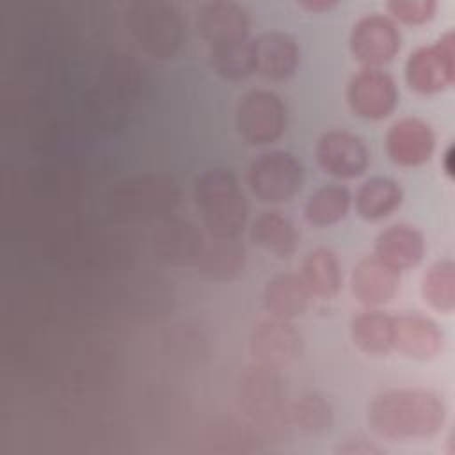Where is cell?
<instances>
[{
	"instance_id": "6da1fadb",
	"label": "cell",
	"mask_w": 455,
	"mask_h": 455,
	"mask_svg": "<svg viewBox=\"0 0 455 455\" xmlns=\"http://www.w3.org/2000/svg\"><path fill=\"white\" fill-rule=\"evenodd\" d=\"M366 419L370 428L384 439H427L443 428L446 407L441 396L428 389H391L370 402Z\"/></svg>"
},
{
	"instance_id": "7a4b0ae2",
	"label": "cell",
	"mask_w": 455,
	"mask_h": 455,
	"mask_svg": "<svg viewBox=\"0 0 455 455\" xmlns=\"http://www.w3.org/2000/svg\"><path fill=\"white\" fill-rule=\"evenodd\" d=\"M178 181L167 174H142L119 181L107 196V212L116 222L167 219L180 204Z\"/></svg>"
},
{
	"instance_id": "3957f363",
	"label": "cell",
	"mask_w": 455,
	"mask_h": 455,
	"mask_svg": "<svg viewBox=\"0 0 455 455\" xmlns=\"http://www.w3.org/2000/svg\"><path fill=\"white\" fill-rule=\"evenodd\" d=\"M194 201L212 236H238L243 229L247 201L229 169L203 171L194 181Z\"/></svg>"
},
{
	"instance_id": "277c9868",
	"label": "cell",
	"mask_w": 455,
	"mask_h": 455,
	"mask_svg": "<svg viewBox=\"0 0 455 455\" xmlns=\"http://www.w3.org/2000/svg\"><path fill=\"white\" fill-rule=\"evenodd\" d=\"M126 21L137 44L155 59H172L183 39L178 9L165 0H137L126 9Z\"/></svg>"
},
{
	"instance_id": "5b68a950",
	"label": "cell",
	"mask_w": 455,
	"mask_h": 455,
	"mask_svg": "<svg viewBox=\"0 0 455 455\" xmlns=\"http://www.w3.org/2000/svg\"><path fill=\"white\" fill-rule=\"evenodd\" d=\"M236 402L245 418L261 430L275 432L286 425L288 402L274 368L261 364L245 368L238 377Z\"/></svg>"
},
{
	"instance_id": "8992f818",
	"label": "cell",
	"mask_w": 455,
	"mask_h": 455,
	"mask_svg": "<svg viewBox=\"0 0 455 455\" xmlns=\"http://www.w3.org/2000/svg\"><path fill=\"white\" fill-rule=\"evenodd\" d=\"M302 164L288 151L272 149L254 156L247 169V183L256 199L270 204L290 201L302 187Z\"/></svg>"
},
{
	"instance_id": "52a82bcc",
	"label": "cell",
	"mask_w": 455,
	"mask_h": 455,
	"mask_svg": "<svg viewBox=\"0 0 455 455\" xmlns=\"http://www.w3.org/2000/svg\"><path fill=\"white\" fill-rule=\"evenodd\" d=\"M455 80V36L448 30L434 44L414 50L405 62V82L418 94H437Z\"/></svg>"
},
{
	"instance_id": "ba28073f",
	"label": "cell",
	"mask_w": 455,
	"mask_h": 455,
	"mask_svg": "<svg viewBox=\"0 0 455 455\" xmlns=\"http://www.w3.org/2000/svg\"><path fill=\"white\" fill-rule=\"evenodd\" d=\"M236 130L251 146L275 142L286 130V107L267 89L249 91L236 105Z\"/></svg>"
},
{
	"instance_id": "9c48e42d",
	"label": "cell",
	"mask_w": 455,
	"mask_h": 455,
	"mask_svg": "<svg viewBox=\"0 0 455 455\" xmlns=\"http://www.w3.org/2000/svg\"><path fill=\"white\" fill-rule=\"evenodd\" d=\"M302 350V334L291 320L265 316L258 320L249 336V352L256 364L279 370L293 363Z\"/></svg>"
},
{
	"instance_id": "30bf717a",
	"label": "cell",
	"mask_w": 455,
	"mask_h": 455,
	"mask_svg": "<svg viewBox=\"0 0 455 455\" xmlns=\"http://www.w3.org/2000/svg\"><path fill=\"white\" fill-rule=\"evenodd\" d=\"M350 52L364 68H375L393 60L400 50L402 36L395 21L382 14H368L357 20L350 30Z\"/></svg>"
},
{
	"instance_id": "8fae6325",
	"label": "cell",
	"mask_w": 455,
	"mask_h": 455,
	"mask_svg": "<svg viewBox=\"0 0 455 455\" xmlns=\"http://www.w3.org/2000/svg\"><path fill=\"white\" fill-rule=\"evenodd\" d=\"M347 101L350 110L370 121L387 117L398 103V89L391 75L375 68H364L355 73L347 85Z\"/></svg>"
},
{
	"instance_id": "7c38bea8",
	"label": "cell",
	"mask_w": 455,
	"mask_h": 455,
	"mask_svg": "<svg viewBox=\"0 0 455 455\" xmlns=\"http://www.w3.org/2000/svg\"><path fill=\"white\" fill-rule=\"evenodd\" d=\"M204 243L206 238L201 229L187 219H162L151 233V247L156 258L178 268H196Z\"/></svg>"
},
{
	"instance_id": "4fadbf2b",
	"label": "cell",
	"mask_w": 455,
	"mask_h": 455,
	"mask_svg": "<svg viewBox=\"0 0 455 455\" xmlns=\"http://www.w3.org/2000/svg\"><path fill=\"white\" fill-rule=\"evenodd\" d=\"M316 160L331 176L357 178L366 171L370 153L357 135L347 130H331L316 142Z\"/></svg>"
},
{
	"instance_id": "5bb4252c",
	"label": "cell",
	"mask_w": 455,
	"mask_h": 455,
	"mask_svg": "<svg viewBox=\"0 0 455 455\" xmlns=\"http://www.w3.org/2000/svg\"><path fill=\"white\" fill-rule=\"evenodd\" d=\"M249 14L245 7L229 0L201 4L196 11V30L208 46L247 39Z\"/></svg>"
},
{
	"instance_id": "9a60e30c",
	"label": "cell",
	"mask_w": 455,
	"mask_h": 455,
	"mask_svg": "<svg viewBox=\"0 0 455 455\" xmlns=\"http://www.w3.org/2000/svg\"><path fill=\"white\" fill-rule=\"evenodd\" d=\"M435 148V135L425 121L403 117L395 121L386 133V153L402 167H418L430 160Z\"/></svg>"
},
{
	"instance_id": "2e32d148",
	"label": "cell",
	"mask_w": 455,
	"mask_h": 455,
	"mask_svg": "<svg viewBox=\"0 0 455 455\" xmlns=\"http://www.w3.org/2000/svg\"><path fill=\"white\" fill-rule=\"evenodd\" d=\"M444 334L439 325L421 315L393 316V348L416 361H430L441 350Z\"/></svg>"
},
{
	"instance_id": "e0dca14e",
	"label": "cell",
	"mask_w": 455,
	"mask_h": 455,
	"mask_svg": "<svg viewBox=\"0 0 455 455\" xmlns=\"http://www.w3.org/2000/svg\"><path fill=\"white\" fill-rule=\"evenodd\" d=\"M400 288V272L380 261L377 256L361 258L350 275V290L364 306L387 304Z\"/></svg>"
},
{
	"instance_id": "ac0fdd59",
	"label": "cell",
	"mask_w": 455,
	"mask_h": 455,
	"mask_svg": "<svg viewBox=\"0 0 455 455\" xmlns=\"http://www.w3.org/2000/svg\"><path fill=\"white\" fill-rule=\"evenodd\" d=\"M254 71L267 80H284L299 66L297 41L284 32H263L252 39Z\"/></svg>"
},
{
	"instance_id": "d6986e66",
	"label": "cell",
	"mask_w": 455,
	"mask_h": 455,
	"mask_svg": "<svg viewBox=\"0 0 455 455\" xmlns=\"http://www.w3.org/2000/svg\"><path fill=\"white\" fill-rule=\"evenodd\" d=\"M425 254L423 235L407 224H393L375 238V256L395 270L416 267Z\"/></svg>"
},
{
	"instance_id": "ffe728a7",
	"label": "cell",
	"mask_w": 455,
	"mask_h": 455,
	"mask_svg": "<svg viewBox=\"0 0 455 455\" xmlns=\"http://www.w3.org/2000/svg\"><path fill=\"white\" fill-rule=\"evenodd\" d=\"M313 293L300 275L279 274L272 277L263 290V306L268 315L293 320L302 316L311 306Z\"/></svg>"
},
{
	"instance_id": "44dd1931",
	"label": "cell",
	"mask_w": 455,
	"mask_h": 455,
	"mask_svg": "<svg viewBox=\"0 0 455 455\" xmlns=\"http://www.w3.org/2000/svg\"><path fill=\"white\" fill-rule=\"evenodd\" d=\"M243 267L245 249L236 236H212L204 243L196 270L210 281L226 283L238 277L243 272Z\"/></svg>"
},
{
	"instance_id": "7402d4cb",
	"label": "cell",
	"mask_w": 455,
	"mask_h": 455,
	"mask_svg": "<svg viewBox=\"0 0 455 455\" xmlns=\"http://www.w3.org/2000/svg\"><path fill=\"white\" fill-rule=\"evenodd\" d=\"M251 240L275 258H290L299 245L295 224L279 212H263L251 224Z\"/></svg>"
},
{
	"instance_id": "603a6c76",
	"label": "cell",
	"mask_w": 455,
	"mask_h": 455,
	"mask_svg": "<svg viewBox=\"0 0 455 455\" xmlns=\"http://www.w3.org/2000/svg\"><path fill=\"white\" fill-rule=\"evenodd\" d=\"M334 412L318 393H302L286 405V425L304 435H322L331 430Z\"/></svg>"
},
{
	"instance_id": "cb8c5ba5",
	"label": "cell",
	"mask_w": 455,
	"mask_h": 455,
	"mask_svg": "<svg viewBox=\"0 0 455 455\" xmlns=\"http://www.w3.org/2000/svg\"><path fill=\"white\" fill-rule=\"evenodd\" d=\"M403 199L400 185L391 178L375 176L366 180L355 194V210L366 220H380L391 215Z\"/></svg>"
},
{
	"instance_id": "d4e9b609",
	"label": "cell",
	"mask_w": 455,
	"mask_h": 455,
	"mask_svg": "<svg viewBox=\"0 0 455 455\" xmlns=\"http://www.w3.org/2000/svg\"><path fill=\"white\" fill-rule=\"evenodd\" d=\"M300 277L313 295L334 297L341 288V267L336 254L327 247L309 251L302 261Z\"/></svg>"
},
{
	"instance_id": "484cf974",
	"label": "cell",
	"mask_w": 455,
	"mask_h": 455,
	"mask_svg": "<svg viewBox=\"0 0 455 455\" xmlns=\"http://www.w3.org/2000/svg\"><path fill=\"white\" fill-rule=\"evenodd\" d=\"M350 336L366 355H384L393 348V316L380 311H364L352 318Z\"/></svg>"
},
{
	"instance_id": "4316f807",
	"label": "cell",
	"mask_w": 455,
	"mask_h": 455,
	"mask_svg": "<svg viewBox=\"0 0 455 455\" xmlns=\"http://www.w3.org/2000/svg\"><path fill=\"white\" fill-rule=\"evenodd\" d=\"M350 208V192L341 185H325L315 190L304 206V217L311 226L327 228L339 222Z\"/></svg>"
},
{
	"instance_id": "83f0119b",
	"label": "cell",
	"mask_w": 455,
	"mask_h": 455,
	"mask_svg": "<svg viewBox=\"0 0 455 455\" xmlns=\"http://www.w3.org/2000/svg\"><path fill=\"white\" fill-rule=\"evenodd\" d=\"M208 62L212 69L226 80H243L254 73L252 41H235L208 46Z\"/></svg>"
},
{
	"instance_id": "f1b7e54d",
	"label": "cell",
	"mask_w": 455,
	"mask_h": 455,
	"mask_svg": "<svg viewBox=\"0 0 455 455\" xmlns=\"http://www.w3.org/2000/svg\"><path fill=\"white\" fill-rule=\"evenodd\" d=\"M423 300L441 311L451 313L455 307V265L451 259L434 263L421 279Z\"/></svg>"
},
{
	"instance_id": "f546056e",
	"label": "cell",
	"mask_w": 455,
	"mask_h": 455,
	"mask_svg": "<svg viewBox=\"0 0 455 455\" xmlns=\"http://www.w3.org/2000/svg\"><path fill=\"white\" fill-rule=\"evenodd\" d=\"M389 14L407 25H423L435 16V0H391L387 2Z\"/></svg>"
},
{
	"instance_id": "4dcf8cb0",
	"label": "cell",
	"mask_w": 455,
	"mask_h": 455,
	"mask_svg": "<svg viewBox=\"0 0 455 455\" xmlns=\"http://www.w3.org/2000/svg\"><path fill=\"white\" fill-rule=\"evenodd\" d=\"M336 451L347 453V455H373V453H382L384 450L364 437H348L338 444Z\"/></svg>"
},
{
	"instance_id": "1f68e13d",
	"label": "cell",
	"mask_w": 455,
	"mask_h": 455,
	"mask_svg": "<svg viewBox=\"0 0 455 455\" xmlns=\"http://www.w3.org/2000/svg\"><path fill=\"white\" fill-rule=\"evenodd\" d=\"M297 5L304 11H307V12H323V11L334 9L338 5V2H332V0H307V2H299Z\"/></svg>"
},
{
	"instance_id": "d6a6232c",
	"label": "cell",
	"mask_w": 455,
	"mask_h": 455,
	"mask_svg": "<svg viewBox=\"0 0 455 455\" xmlns=\"http://www.w3.org/2000/svg\"><path fill=\"white\" fill-rule=\"evenodd\" d=\"M451 158H453V156H451V146H450V148L444 151V155H443V169H444V172H446L448 176H451V171H453V169H451Z\"/></svg>"
}]
</instances>
